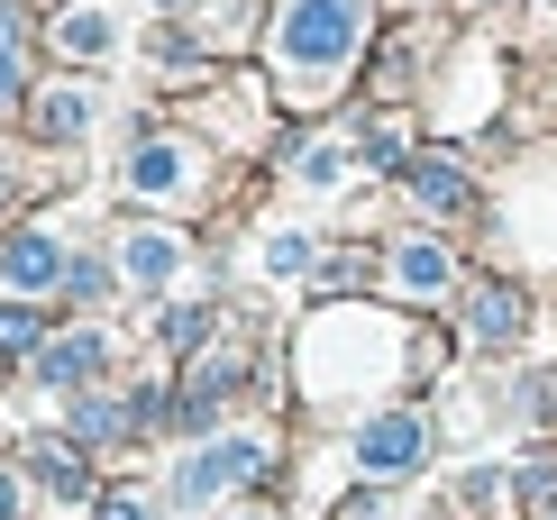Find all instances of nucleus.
<instances>
[{"instance_id":"nucleus-1","label":"nucleus","mask_w":557,"mask_h":520,"mask_svg":"<svg viewBox=\"0 0 557 520\" xmlns=\"http://www.w3.org/2000/svg\"><path fill=\"white\" fill-rule=\"evenodd\" d=\"M366 28H375V0H284L274 10V83L293 110H320L347 83Z\"/></svg>"},{"instance_id":"nucleus-2","label":"nucleus","mask_w":557,"mask_h":520,"mask_svg":"<svg viewBox=\"0 0 557 520\" xmlns=\"http://www.w3.org/2000/svg\"><path fill=\"white\" fill-rule=\"evenodd\" d=\"M257 466H265V447L257 438H228V447H201V457L193 466H183V503H220V493H238L247 475H257Z\"/></svg>"},{"instance_id":"nucleus-3","label":"nucleus","mask_w":557,"mask_h":520,"mask_svg":"<svg viewBox=\"0 0 557 520\" xmlns=\"http://www.w3.org/2000/svg\"><path fill=\"white\" fill-rule=\"evenodd\" d=\"M421 447H430L421 420L384 411V420H366V430H357V466H366V475H403V466H421Z\"/></svg>"},{"instance_id":"nucleus-4","label":"nucleus","mask_w":557,"mask_h":520,"mask_svg":"<svg viewBox=\"0 0 557 520\" xmlns=\"http://www.w3.org/2000/svg\"><path fill=\"white\" fill-rule=\"evenodd\" d=\"M101 357H110L101 329H64V338L37 347V384H46V393H83L91 374H101Z\"/></svg>"},{"instance_id":"nucleus-5","label":"nucleus","mask_w":557,"mask_h":520,"mask_svg":"<svg viewBox=\"0 0 557 520\" xmlns=\"http://www.w3.org/2000/svg\"><path fill=\"white\" fill-rule=\"evenodd\" d=\"M403 193L430 210V220H457V210H475V183H467V164H448V156H411L403 164Z\"/></svg>"},{"instance_id":"nucleus-6","label":"nucleus","mask_w":557,"mask_h":520,"mask_svg":"<svg viewBox=\"0 0 557 520\" xmlns=\"http://www.w3.org/2000/svg\"><path fill=\"white\" fill-rule=\"evenodd\" d=\"M0 283H10V293H64V247L37 238V228L0 238Z\"/></svg>"},{"instance_id":"nucleus-7","label":"nucleus","mask_w":557,"mask_h":520,"mask_svg":"<svg viewBox=\"0 0 557 520\" xmlns=\"http://www.w3.org/2000/svg\"><path fill=\"white\" fill-rule=\"evenodd\" d=\"M393 293L403 301H448V283H457V265H448V247H430V238H411V247H393Z\"/></svg>"},{"instance_id":"nucleus-8","label":"nucleus","mask_w":557,"mask_h":520,"mask_svg":"<svg viewBox=\"0 0 557 520\" xmlns=\"http://www.w3.org/2000/svg\"><path fill=\"white\" fill-rule=\"evenodd\" d=\"M128 183H137V193H183V183H193V156L156 128V137H137V147H128Z\"/></svg>"},{"instance_id":"nucleus-9","label":"nucleus","mask_w":557,"mask_h":520,"mask_svg":"<svg viewBox=\"0 0 557 520\" xmlns=\"http://www.w3.org/2000/svg\"><path fill=\"white\" fill-rule=\"evenodd\" d=\"M28 475L55 493V503H91V475H83V447L64 438H28Z\"/></svg>"},{"instance_id":"nucleus-10","label":"nucleus","mask_w":557,"mask_h":520,"mask_svg":"<svg viewBox=\"0 0 557 520\" xmlns=\"http://www.w3.org/2000/svg\"><path fill=\"white\" fill-rule=\"evenodd\" d=\"M28 120H37L46 147H64V137H83V128H91V91H83V83H46Z\"/></svg>"},{"instance_id":"nucleus-11","label":"nucleus","mask_w":557,"mask_h":520,"mask_svg":"<svg viewBox=\"0 0 557 520\" xmlns=\"http://www.w3.org/2000/svg\"><path fill=\"white\" fill-rule=\"evenodd\" d=\"M120 274L156 293V283H174V274H183V247L165 238V228H128V247H120Z\"/></svg>"},{"instance_id":"nucleus-12","label":"nucleus","mask_w":557,"mask_h":520,"mask_svg":"<svg viewBox=\"0 0 557 520\" xmlns=\"http://www.w3.org/2000/svg\"><path fill=\"white\" fill-rule=\"evenodd\" d=\"M521 320H530V301L512 293V283H484V293H475V338H484V347H512Z\"/></svg>"},{"instance_id":"nucleus-13","label":"nucleus","mask_w":557,"mask_h":520,"mask_svg":"<svg viewBox=\"0 0 557 520\" xmlns=\"http://www.w3.org/2000/svg\"><path fill=\"white\" fill-rule=\"evenodd\" d=\"M128 430H147L137 401H74V447H120Z\"/></svg>"},{"instance_id":"nucleus-14","label":"nucleus","mask_w":557,"mask_h":520,"mask_svg":"<svg viewBox=\"0 0 557 520\" xmlns=\"http://www.w3.org/2000/svg\"><path fill=\"white\" fill-rule=\"evenodd\" d=\"M55 46H64V55H101V46H110V18L91 10V0H83V10H55Z\"/></svg>"},{"instance_id":"nucleus-15","label":"nucleus","mask_w":557,"mask_h":520,"mask_svg":"<svg viewBox=\"0 0 557 520\" xmlns=\"http://www.w3.org/2000/svg\"><path fill=\"white\" fill-rule=\"evenodd\" d=\"M503 493H512L521 511H548V493H557V457H521L512 475H503Z\"/></svg>"},{"instance_id":"nucleus-16","label":"nucleus","mask_w":557,"mask_h":520,"mask_svg":"<svg viewBox=\"0 0 557 520\" xmlns=\"http://www.w3.org/2000/svg\"><path fill=\"white\" fill-rule=\"evenodd\" d=\"M28 347H46L37 311H18V301H0V357H28Z\"/></svg>"},{"instance_id":"nucleus-17","label":"nucleus","mask_w":557,"mask_h":520,"mask_svg":"<svg viewBox=\"0 0 557 520\" xmlns=\"http://www.w3.org/2000/svg\"><path fill=\"white\" fill-rule=\"evenodd\" d=\"M0 110H18V10L0 0Z\"/></svg>"},{"instance_id":"nucleus-18","label":"nucleus","mask_w":557,"mask_h":520,"mask_svg":"<svg viewBox=\"0 0 557 520\" xmlns=\"http://www.w3.org/2000/svg\"><path fill=\"white\" fill-rule=\"evenodd\" d=\"M64 293H74V301H101V293H110V265H91V256H74V265H64Z\"/></svg>"},{"instance_id":"nucleus-19","label":"nucleus","mask_w":557,"mask_h":520,"mask_svg":"<svg viewBox=\"0 0 557 520\" xmlns=\"http://www.w3.org/2000/svg\"><path fill=\"white\" fill-rule=\"evenodd\" d=\"M265 265L284 274V283H293V274H311V238H274V247H265Z\"/></svg>"},{"instance_id":"nucleus-20","label":"nucleus","mask_w":557,"mask_h":520,"mask_svg":"<svg viewBox=\"0 0 557 520\" xmlns=\"http://www.w3.org/2000/svg\"><path fill=\"white\" fill-rule=\"evenodd\" d=\"M357 156H366V164H403V137H393V128H366Z\"/></svg>"},{"instance_id":"nucleus-21","label":"nucleus","mask_w":557,"mask_h":520,"mask_svg":"<svg viewBox=\"0 0 557 520\" xmlns=\"http://www.w3.org/2000/svg\"><path fill=\"white\" fill-rule=\"evenodd\" d=\"M347 520H393V503H384V493H357V503H347Z\"/></svg>"},{"instance_id":"nucleus-22","label":"nucleus","mask_w":557,"mask_h":520,"mask_svg":"<svg viewBox=\"0 0 557 520\" xmlns=\"http://www.w3.org/2000/svg\"><path fill=\"white\" fill-rule=\"evenodd\" d=\"M18 511H28V503H18V475L0 466V520H18Z\"/></svg>"},{"instance_id":"nucleus-23","label":"nucleus","mask_w":557,"mask_h":520,"mask_svg":"<svg viewBox=\"0 0 557 520\" xmlns=\"http://www.w3.org/2000/svg\"><path fill=\"white\" fill-rule=\"evenodd\" d=\"M156 10H183V0H156Z\"/></svg>"}]
</instances>
